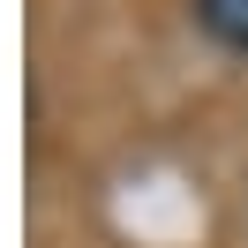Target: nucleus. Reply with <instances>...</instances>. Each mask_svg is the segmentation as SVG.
<instances>
[{
  "label": "nucleus",
  "instance_id": "obj_1",
  "mask_svg": "<svg viewBox=\"0 0 248 248\" xmlns=\"http://www.w3.org/2000/svg\"><path fill=\"white\" fill-rule=\"evenodd\" d=\"M196 23L218 38V46L248 53V0H196Z\"/></svg>",
  "mask_w": 248,
  "mask_h": 248
}]
</instances>
